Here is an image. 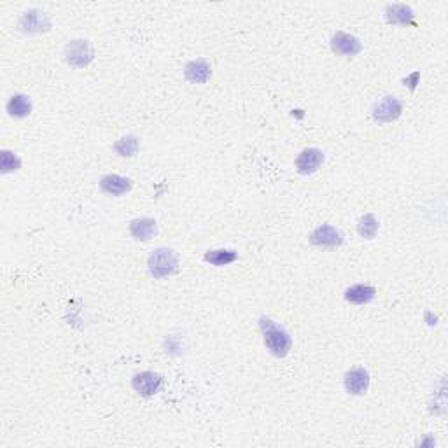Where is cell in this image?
Segmentation results:
<instances>
[{"mask_svg":"<svg viewBox=\"0 0 448 448\" xmlns=\"http://www.w3.org/2000/svg\"><path fill=\"white\" fill-rule=\"evenodd\" d=\"M259 329L263 335L265 347L273 354L275 357H286L293 348V338H291L289 331L284 326L277 324L271 317L263 315L259 319Z\"/></svg>","mask_w":448,"mask_h":448,"instance_id":"cell-1","label":"cell"},{"mask_svg":"<svg viewBox=\"0 0 448 448\" xmlns=\"http://www.w3.org/2000/svg\"><path fill=\"white\" fill-rule=\"evenodd\" d=\"M179 267V254L170 247H158L147 258V268L155 278H166L175 273Z\"/></svg>","mask_w":448,"mask_h":448,"instance_id":"cell-2","label":"cell"},{"mask_svg":"<svg viewBox=\"0 0 448 448\" xmlns=\"http://www.w3.org/2000/svg\"><path fill=\"white\" fill-rule=\"evenodd\" d=\"M63 54H65V62L70 67H74V69H85L95 58V49H93L89 41L76 39L67 44Z\"/></svg>","mask_w":448,"mask_h":448,"instance_id":"cell-3","label":"cell"},{"mask_svg":"<svg viewBox=\"0 0 448 448\" xmlns=\"http://www.w3.org/2000/svg\"><path fill=\"white\" fill-rule=\"evenodd\" d=\"M18 30L25 35H41L51 30L49 16L41 9H28L18 21Z\"/></svg>","mask_w":448,"mask_h":448,"instance_id":"cell-4","label":"cell"},{"mask_svg":"<svg viewBox=\"0 0 448 448\" xmlns=\"http://www.w3.org/2000/svg\"><path fill=\"white\" fill-rule=\"evenodd\" d=\"M309 242L321 249H338L344 244V233L333 224H321L310 233Z\"/></svg>","mask_w":448,"mask_h":448,"instance_id":"cell-5","label":"cell"},{"mask_svg":"<svg viewBox=\"0 0 448 448\" xmlns=\"http://www.w3.org/2000/svg\"><path fill=\"white\" fill-rule=\"evenodd\" d=\"M403 109H405L403 100L392 97V95H387L382 100L377 102L373 111H371V116H373V120L377 123H392V121L401 117Z\"/></svg>","mask_w":448,"mask_h":448,"instance_id":"cell-6","label":"cell"},{"mask_svg":"<svg viewBox=\"0 0 448 448\" xmlns=\"http://www.w3.org/2000/svg\"><path fill=\"white\" fill-rule=\"evenodd\" d=\"M370 383H371L370 371H368L364 366L352 368V370H348L344 377L345 390L352 396L366 394L368 390H370Z\"/></svg>","mask_w":448,"mask_h":448,"instance_id":"cell-7","label":"cell"},{"mask_svg":"<svg viewBox=\"0 0 448 448\" xmlns=\"http://www.w3.org/2000/svg\"><path fill=\"white\" fill-rule=\"evenodd\" d=\"M324 163V153L317 147H306L303 149L296 158V172L302 175H312L315 174Z\"/></svg>","mask_w":448,"mask_h":448,"instance_id":"cell-8","label":"cell"},{"mask_svg":"<svg viewBox=\"0 0 448 448\" xmlns=\"http://www.w3.org/2000/svg\"><path fill=\"white\" fill-rule=\"evenodd\" d=\"M163 385V377L155 373V371H142V373H137L132 379V387L135 392H139L144 398H149V396L158 394L159 389Z\"/></svg>","mask_w":448,"mask_h":448,"instance_id":"cell-9","label":"cell"},{"mask_svg":"<svg viewBox=\"0 0 448 448\" xmlns=\"http://www.w3.org/2000/svg\"><path fill=\"white\" fill-rule=\"evenodd\" d=\"M331 49L333 53L340 54V56H356L363 51V44L356 35L347 34V32H336L331 37Z\"/></svg>","mask_w":448,"mask_h":448,"instance_id":"cell-10","label":"cell"},{"mask_svg":"<svg viewBox=\"0 0 448 448\" xmlns=\"http://www.w3.org/2000/svg\"><path fill=\"white\" fill-rule=\"evenodd\" d=\"M184 78L193 85H205L212 78V65L205 58L191 60L184 67Z\"/></svg>","mask_w":448,"mask_h":448,"instance_id":"cell-11","label":"cell"},{"mask_svg":"<svg viewBox=\"0 0 448 448\" xmlns=\"http://www.w3.org/2000/svg\"><path fill=\"white\" fill-rule=\"evenodd\" d=\"M132 188L133 182L128 177H123V175L109 174L100 179V190L105 194H111V197H123V194L130 193Z\"/></svg>","mask_w":448,"mask_h":448,"instance_id":"cell-12","label":"cell"},{"mask_svg":"<svg viewBox=\"0 0 448 448\" xmlns=\"http://www.w3.org/2000/svg\"><path fill=\"white\" fill-rule=\"evenodd\" d=\"M385 20L390 25L415 27V12L406 4H389L385 8Z\"/></svg>","mask_w":448,"mask_h":448,"instance_id":"cell-13","label":"cell"},{"mask_svg":"<svg viewBox=\"0 0 448 448\" xmlns=\"http://www.w3.org/2000/svg\"><path fill=\"white\" fill-rule=\"evenodd\" d=\"M130 235L140 242H149L158 235V223L153 217H137L130 223Z\"/></svg>","mask_w":448,"mask_h":448,"instance_id":"cell-14","label":"cell"},{"mask_svg":"<svg viewBox=\"0 0 448 448\" xmlns=\"http://www.w3.org/2000/svg\"><path fill=\"white\" fill-rule=\"evenodd\" d=\"M377 296V289L368 284H354V286L347 287L344 293V298L352 305H366V303L373 302Z\"/></svg>","mask_w":448,"mask_h":448,"instance_id":"cell-15","label":"cell"},{"mask_svg":"<svg viewBox=\"0 0 448 448\" xmlns=\"http://www.w3.org/2000/svg\"><path fill=\"white\" fill-rule=\"evenodd\" d=\"M32 109V100L28 95H23V93H14L11 98L5 104V111L11 117H16V120H23V117L30 116Z\"/></svg>","mask_w":448,"mask_h":448,"instance_id":"cell-16","label":"cell"},{"mask_svg":"<svg viewBox=\"0 0 448 448\" xmlns=\"http://www.w3.org/2000/svg\"><path fill=\"white\" fill-rule=\"evenodd\" d=\"M236 259H238V254L232 249H214V251H207L203 256L205 263L212 265V267H228L235 263Z\"/></svg>","mask_w":448,"mask_h":448,"instance_id":"cell-17","label":"cell"},{"mask_svg":"<svg viewBox=\"0 0 448 448\" xmlns=\"http://www.w3.org/2000/svg\"><path fill=\"white\" fill-rule=\"evenodd\" d=\"M380 229L379 219L375 217V214H364L359 221H357V233L361 238L373 240L377 236Z\"/></svg>","mask_w":448,"mask_h":448,"instance_id":"cell-18","label":"cell"},{"mask_svg":"<svg viewBox=\"0 0 448 448\" xmlns=\"http://www.w3.org/2000/svg\"><path fill=\"white\" fill-rule=\"evenodd\" d=\"M114 151L121 158H133L139 153V139L135 135H124L114 144Z\"/></svg>","mask_w":448,"mask_h":448,"instance_id":"cell-19","label":"cell"},{"mask_svg":"<svg viewBox=\"0 0 448 448\" xmlns=\"http://www.w3.org/2000/svg\"><path fill=\"white\" fill-rule=\"evenodd\" d=\"M21 168V158L16 153L9 151V149H2L0 151V172L2 174H11V172L20 170Z\"/></svg>","mask_w":448,"mask_h":448,"instance_id":"cell-20","label":"cell"},{"mask_svg":"<svg viewBox=\"0 0 448 448\" xmlns=\"http://www.w3.org/2000/svg\"><path fill=\"white\" fill-rule=\"evenodd\" d=\"M418 79H421V72H414L412 76H408V78L403 79V85L408 86L410 91H415V88H417V85H418Z\"/></svg>","mask_w":448,"mask_h":448,"instance_id":"cell-21","label":"cell"},{"mask_svg":"<svg viewBox=\"0 0 448 448\" xmlns=\"http://www.w3.org/2000/svg\"><path fill=\"white\" fill-rule=\"evenodd\" d=\"M424 315H425V321H427V324H429V326H434V324H436V321H438L436 315L433 317V313L429 312V310H427V312L424 313Z\"/></svg>","mask_w":448,"mask_h":448,"instance_id":"cell-22","label":"cell"}]
</instances>
